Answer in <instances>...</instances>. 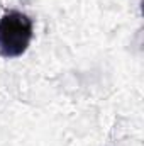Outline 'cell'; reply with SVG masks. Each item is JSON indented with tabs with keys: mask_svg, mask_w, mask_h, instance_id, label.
<instances>
[{
	"mask_svg": "<svg viewBox=\"0 0 144 146\" xmlns=\"http://www.w3.org/2000/svg\"><path fill=\"white\" fill-rule=\"evenodd\" d=\"M34 34V26L29 15L19 10H9L0 19V56L19 58L22 56Z\"/></svg>",
	"mask_w": 144,
	"mask_h": 146,
	"instance_id": "obj_1",
	"label": "cell"
}]
</instances>
